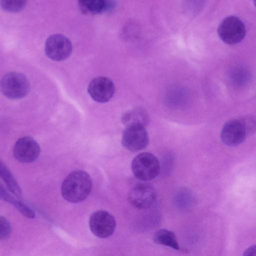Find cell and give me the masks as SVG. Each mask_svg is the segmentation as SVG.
<instances>
[{
	"label": "cell",
	"mask_w": 256,
	"mask_h": 256,
	"mask_svg": "<svg viewBox=\"0 0 256 256\" xmlns=\"http://www.w3.org/2000/svg\"><path fill=\"white\" fill-rule=\"evenodd\" d=\"M0 174L10 191L17 198L22 199V194L18 184L8 168L2 162H0Z\"/></svg>",
	"instance_id": "cell-14"
},
{
	"label": "cell",
	"mask_w": 256,
	"mask_h": 256,
	"mask_svg": "<svg viewBox=\"0 0 256 256\" xmlns=\"http://www.w3.org/2000/svg\"><path fill=\"white\" fill-rule=\"evenodd\" d=\"M12 232L9 221L2 216L0 217V239L5 240L8 238Z\"/></svg>",
	"instance_id": "cell-18"
},
{
	"label": "cell",
	"mask_w": 256,
	"mask_h": 256,
	"mask_svg": "<svg viewBox=\"0 0 256 256\" xmlns=\"http://www.w3.org/2000/svg\"><path fill=\"white\" fill-rule=\"evenodd\" d=\"M250 78L248 72L244 68H238L232 74V80L236 85L240 86L247 82Z\"/></svg>",
	"instance_id": "cell-16"
},
{
	"label": "cell",
	"mask_w": 256,
	"mask_h": 256,
	"mask_svg": "<svg viewBox=\"0 0 256 256\" xmlns=\"http://www.w3.org/2000/svg\"><path fill=\"white\" fill-rule=\"evenodd\" d=\"M89 226L92 232L96 237L107 238L114 232L116 221L113 216L108 212L98 210L91 214Z\"/></svg>",
	"instance_id": "cell-6"
},
{
	"label": "cell",
	"mask_w": 256,
	"mask_h": 256,
	"mask_svg": "<svg viewBox=\"0 0 256 256\" xmlns=\"http://www.w3.org/2000/svg\"><path fill=\"white\" fill-rule=\"evenodd\" d=\"M88 92L91 98L99 102L109 101L115 92L113 82L104 76H98L92 79L89 84Z\"/></svg>",
	"instance_id": "cell-11"
},
{
	"label": "cell",
	"mask_w": 256,
	"mask_h": 256,
	"mask_svg": "<svg viewBox=\"0 0 256 256\" xmlns=\"http://www.w3.org/2000/svg\"><path fill=\"white\" fill-rule=\"evenodd\" d=\"M72 44L66 36L54 34L48 38L45 44V52L51 60L62 61L66 59L71 54Z\"/></svg>",
	"instance_id": "cell-8"
},
{
	"label": "cell",
	"mask_w": 256,
	"mask_h": 256,
	"mask_svg": "<svg viewBox=\"0 0 256 256\" xmlns=\"http://www.w3.org/2000/svg\"><path fill=\"white\" fill-rule=\"evenodd\" d=\"M146 114L140 110H134L128 112L122 116V122L126 126L134 124H140L145 125L147 122Z\"/></svg>",
	"instance_id": "cell-15"
},
{
	"label": "cell",
	"mask_w": 256,
	"mask_h": 256,
	"mask_svg": "<svg viewBox=\"0 0 256 256\" xmlns=\"http://www.w3.org/2000/svg\"><path fill=\"white\" fill-rule=\"evenodd\" d=\"M248 136L252 135L256 132V119L252 116H246L242 118Z\"/></svg>",
	"instance_id": "cell-20"
},
{
	"label": "cell",
	"mask_w": 256,
	"mask_h": 256,
	"mask_svg": "<svg viewBox=\"0 0 256 256\" xmlns=\"http://www.w3.org/2000/svg\"><path fill=\"white\" fill-rule=\"evenodd\" d=\"M254 4L255 7L256 8V0L254 1Z\"/></svg>",
	"instance_id": "cell-23"
},
{
	"label": "cell",
	"mask_w": 256,
	"mask_h": 256,
	"mask_svg": "<svg viewBox=\"0 0 256 256\" xmlns=\"http://www.w3.org/2000/svg\"><path fill=\"white\" fill-rule=\"evenodd\" d=\"M242 256H256V245L252 246L246 249Z\"/></svg>",
	"instance_id": "cell-22"
},
{
	"label": "cell",
	"mask_w": 256,
	"mask_h": 256,
	"mask_svg": "<svg viewBox=\"0 0 256 256\" xmlns=\"http://www.w3.org/2000/svg\"><path fill=\"white\" fill-rule=\"evenodd\" d=\"M156 192L154 187L145 182L135 184L130 188L128 194L130 204L138 209L150 207L156 201Z\"/></svg>",
	"instance_id": "cell-5"
},
{
	"label": "cell",
	"mask_w": 256,
	"mask_h": 256,
	"mask_svg": "<svg viewBox=\"0 0 256 256\" xmlns=\"http://www.w3.org/2000/svg\"><path fill=\"white\" fill-rule=\"evenodd\" d=\"M78 6L82 14H95L110 10L114 6V3L110 0H79Z\"/></svg>",
	"instance_id": "cell-12"
},
{
	"label": "cell",
	"mask_w": 256,
	"mask_h": 256,
	"mask_svg": "<svg viewBox=\"0 0 256 256\" xmlns=\"http://www.w3.org/2000/svg\"><path fill=\"white\" fill-rule=\"evenodd\" d=\"M40 154V147L33 138L24 136L19 138L15 143L13 154L19 162L30 163L35 161Z\"/></svg>",
	"instance_id": "cell-9"
},
{
	"label": "cell",
	"mask_w": 256,
	"mask_h": 256,
	"mask_svg": "<svg viewBox=\"0 0 256 256\" xmlns=\"http://www.w3.org/2000/svg\"><path fill=\"white\" fill-rule=\"evenodd\" d=\"M92 188V180L90 175L82 170L74 171L68 175L61 187L62 197L72 203L84 200L90 194Z\"/></svg>",
	"instance_id": "cell-1"
},
{
	"label": "cell",
	"mask_w": 256,
	"mask_h": 256,
	"mask_svg": "<svg viewBox=\"0 0 256 256\" xmlns=\"http://www.w3.org/2000/svg\"><path fill=\"white\" fill-rule=\"evenodd\" d=\"M0 196L2 200L13 205L18 200H19L16 199L2 186H0Z\"/></svg>",
	"instance_id": "cell-21"
},
{
	"label": "cell",
	"mask_w": 256,
	"mask_h": 256,
	"mask_svg": "<svg viewBox=\"0 0 256 256\" xmlns=\"http://www.w3.org/2000/svg\"><path fill=\"white\" fill-rule=\"evenodd\" d=\"M217 31L220 39L229 45H234L242 42L246 33L244 23L234 16L224 18L219 24Z\"/></svg>",
	"instance_id": "cell-4"
},
{
	"label": "cell",
	"mask_w": 256,
	"mask_h": 256,
	"mask_svg": "<svg viewBox=\"0 0 256 256\" xmlns=\"http://www.w3.org/2000/svg\"><path fill=\"white\" fill-rule=\"evenodd\" d=\"M2 94L10 99H19L26 96L30 90V83L24 74L12 72L5 74L0 80Z\"/></svg>",
	"instance_id": "cell-2"
},
{
	"label": "cell",
	"mask_w": 256,
	"mask_h": 256,
	"mask_svg": "<svg viewBox=\"0 0 256 256\" xmlns=\"http://www.w3.org/2000/svg\"><path fill=\"white\" fill-rule=\"evenodd\" d=\"M154 242L160 245L168 246L174 250H178L179 245L175 234L166 229H160L154 235Z\"/></svg>",
	"instance_id": "cell-13"
},
{
	"label": "cell",
	"mask_w": 256,
	"mask_h": 256,
	"mask_svg": "<svg viewBox=\"0 0 256 256\" xmlns=\"http://www.w3.org/2000/svg\"><path fill=\"white\" fill-rule=\"evenodd\" d=\"M25 0H1L0 6L5 10L18 12L22 10L26 5Z\"/></svg>",
	"instance_id": "cell-17"
},
{
	"label": "cell",
	"mask_w": 256,
	"mask_h": 256,
	"mask_svg": "<svg viewBox=\"0 0 256 256\" xmlns=\"http://www.w3.org/2000/svg\"><path fill=\"white\" fill-rule=\"evenodd\" d=\"M18 212L24 216L28 218H33L35 217L34 212L28 206L18 200L14 204Z\"/></svg>",
	"instance_id": "cell-19"
},
{
	"label": "cell",
	"mask_w": 256,
	"mask_h": 256,
	"mask_svg": "<svg viewBox=\"0 0 256 256\" xmlns=\"http://www.w3.org/2000/svg\"><path fill=\"white\" fill-rule=\"evenodd\" d=\"M148 134L142 124L128 126L122 134V144L130 151L136 152L144 149L148 146Z\"/></svg>",
	"instance_id": "cell-7"
},
{
	"label": "cell",
	"mask_w": 256,
	"mask_h": 256,
	"mask_svg": "<svg viewBox=\"0 0 256 256\" xmlns=\"http://www.w3.org/2000/svg\"><path fill=\"white\" fill-rule=\"evenodd\" d=\"M248 136V134L242 118L231 120L226 122L220 134L222 142L230 146L240 144Z\"/></svg>",
	"instance_id": "cell-10"
},
{
	"label": "cell",
	"mask_w": 256,
	"mask_h": 256,
	"mask_svg": "<svg viewBox=\"0 0 256 256\" xmlns=\"http://www.w3.org/2000/svg\"><path fill=\"white\" fill-rule=\"evenodd\" d=\"M160 165L158 158L153 154L144 152L137 155L132 162V170L138 179L148 181L158 174Z\"/></svg>",
	"instance_id": "cell-3"
}]
</instances>
